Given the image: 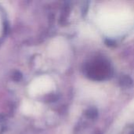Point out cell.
<instances>
[{
  "instance_id": "cell-3",
  "label": "cell",
  "mask_w": 134,
  "mask_h": 134,
  "mask_svg": "<svg viewBox=\"0 0 134 134\" xmlns=\"http://www.w3.org/2000/svg\"><path fill=\"white\" fill-rule=\"evenodd\" d=\"M20 111L26 115H38L42 111V105L38 103H34L28 100H25L20 106Z\"/></svg>"
},
{
  "instance_id": "cell-1",
  "label": "cell",
  "mask_w": 134,
  "mask_h": 134,
  "mask_svg": "<svg viewBox=\"0 0 134 134\" xmlns=\"http://www.w3.org/2000/svg\"><path fill=\"white\" fill-rule=\"evenodd\" d=\"M134 16L128 6L111 5L102 8L97 14V23L108 35H121L133 24Z\"/></svg>"
},
{
  "instance_id": "cell-2",
  "label": "cell",
  "mask_w": 134,
  "mask_h": 134,
  "mask_svg": "<svg viewBox=\"0 0 134 134\" xmlns=\"http://www.w3.org/2000/svg\"><path fill=\"white\" fill-rule=\"evenodd\" d=\"M54 83L52 79L47 75H42L35 79L28 86V93L31 97L47 93L53 90Z\"/></svg>"
},
{
  "instance_id": "cell-5",
  "label": "cell",
  "mask_w": 134,
  "mask_h": 134,
  "mask_svg": "<svg viewBox=\"0 0 134 134\" xmlns=\"http://www.w3.org/2000/svg\"><path fill=\"white\" fill-rule=\"evenodd\" d=\"M131 106H132V107H133V108H134V101H133V103H132Z\"/></svg>"
},
{
  "instance_id": "cell-6",
  "label": "cell",
  "mask_w": 134,
  "mask_h": 134,
  "mask_svg": "<svg viewBox=\"0 0 134 134\" xmlns=\"http://www.w3.org/2000/svg\"><path fill=\"white\" fill-rule=\"evenodd\" d=\"M1 21V20H0ZM0 29H1V23H0Z\"/></svg>"
},
{
  "instance_id": "cell-4",
  "label": "cell",
  "mask_w": 134,
  "mask_h": 134,
  "mask_svg": "<svg viewBox=\"0 0 134 134\" xmlns=\"http://www.w3.org/2000/svg\"><path fill=\"white\" fill-rule=\"evenodd\" d=\"M65 41L62 38H54L48 47L49 54L51 56H57L60 54L65 49Z\"/></svg>"
}]
</instances>
